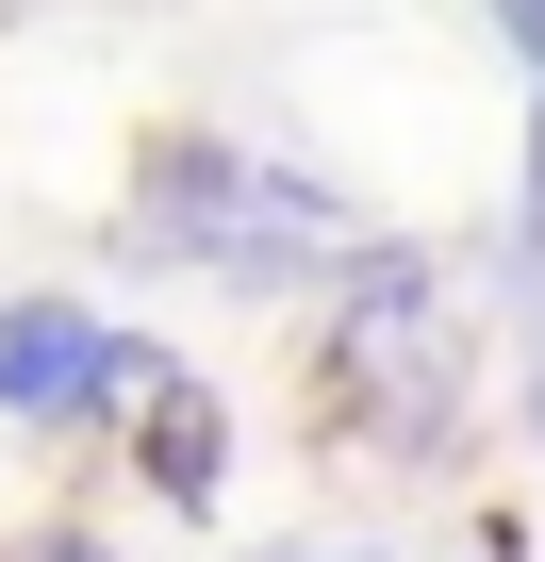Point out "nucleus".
<instances>
[{
    "label": "nucleus",
    "mask_w": 545,
    "mask_h": 562,
    "mask_svg": "<svg viewBox=\"0 0 545 562\" xmlns=\"http://www.w3.org/2000/svg\"><path fill=\"white\" fill-rule=\"evenodd\" d=\"M100 348H116V315H83V299H0V430H83L100 414Z\"/></svg>",
    "instance_id": "nucleus-3"
},
{
    "label": "nucleus",
    "mask_w": 545,
    "mask_h": 562,
    "mask_svg": "<svg viewBox=\"0 0 545 562\" xmlns=\"http://www.w3.org/2000/svg\"><path fill=\"white\" fill-rule=\"evenodd\" d=\"M231 562H348V546H298V529H264V546H231Z\"/></svg>",
    "instance_id": "nucleus-8"
},
{
    "label": "nucleus",
    "mask_w": 545,
    "mask_h": 562,
    "mask_svg": "<svg viewBox=\"0 0 545 562\" xmlns=\"http://www.w3.org/2000/svg\"><path fill=\"white\" fill-rule=\"evenodd\" d=\"M0 562H116V546H100L83 513H50V529H18V546H0Z\"/></svg>",
    "instance_id": "nucleus-5"
},
{
    "label": "nucleus",
    "mask_w": 545,
    "mask_h": 562,
    "mask_svg": "<svg viewBox=\"0 0 545 562\" xmlns=\"http://www.w3.org/2000/svg\"><path fill=\"white\" fill-rule=\"evenodd\" d=\"M133 496H166V513H215V496H231V397H215L198 364H166V381L133 397Z\"/></svg>",
    "instance_id": "nucleus-4"
},
{
    "label": "nucleus",
    "mask_w": 545,
    "mask_h": 562,
    "mask_svg": "<svg viewBox=\"0 0 545 562\" xmlns=\"http://www.w3.org/2000/svg\"><path fill=\"white\" fill-rule=\"evenodd\" d=\"M496 34H512V67L545 83V0H496Z\"/></svg>",
    "instance_id": "nucleus-6"
},
{
    "label": "nucleus",
    "mask_w": 545,
    "mask_h": 562,
    "mask_svg": "<svg viewBox=\"0 0 545 562\" xmlns=\"http://www.w3.org/2000/svg\"><path fill=\"white\" fill-rule=\"evenodd\" d=\"M512 232H545V83H529V199H512Z\"/></svg>",
    "instance_id": "nucleus-7"
},
{
    "label": "nucleus",
    "mask_w": 545,
    "mask_h": 562,
    "mask_svg": "<svg viewBox=\"0 0 545 562\" xmlns=\"http://www.w3.org/2000/svg\"><path fill=\"white\" fill-rule=\"evenodd\" d=\"M348 562H381V546H348Z\"/></svg>",
    "instance_id": "nucleus-10"
},
{
    "label": "nucleus",
    "mask_w": 545,
    "mask_h": 562,
    "mask_svg": "<svg viewBox=\"0 0 545 562\" xmlns=\"http://www.w3.org/2000/svg\"><path fill=\"white\" fill-rule=\"evenodd\" d=\"M529 430H545V348H529Z\"/></svg>",
    "instance_id": "nucleus-9"
},
{
    "label": "nucleus",
    "mask_w": 545,
    "mask_h": 562,
    "mask_svg": "<svg viewBox=\"0 0 545 562\" xmlns=\"http://www.w3.org/2000/svg\"><path fill=\"white\" fill-rule=\"evenodd\" d=\"M231 215H248V149H231V133H149V149H133V199H116V248L215 281Z\"/></svg>",
    "instance_id": "nucleus-2"
},
{
    "label": "nucleus",
    "mask_w": 545,
    "mask_h": 562,
    "mask_svg": "<svg viewBox=\"0 0 545 562\" xmlns=\"http://www.w3.org/2000/svg\"><path fill=\"white\" fill-rule=\"evenodd\" d=\"M479 315H463V265L413 248V232H364L331 281H315V430L397 463V480H446L463 430H479Z\"/></svg>",
    "instance_id": "nucleus-1"
}]
</instances>
